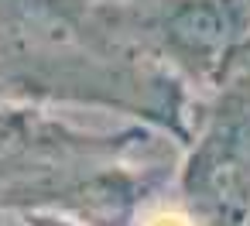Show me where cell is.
I'll list each match as a JSON object with an SVG mask.
<instances>
[{"mask_svg":"<svg viewBox=\"0 0 250 226\" xmlns=\"http://www.w3.org/2000/svg\"><path fill=\"white\" fill-rule=\"evenodd\" d=\"M250 0H0L7 103L100 106L192 144L188 86H216Z\"/></svg>","mask_w":250,"mask_h":226,"instance_id":"6da1fadb","label":"cell"},{"mask_svg":"<svg viewBox=\"0 0 250 226\" xmlns=\"http://www.w3.org/2000/svg\"><path fill=\"white\" fill-rule=\"evenodd\" d=\"M168 137L79 130L35 103H0V212H55L79 226H137L171 182Z\"/></svg>","mask_w":250,"mask_h":226,"instance_id":"7a4b0ae2","label":"cell"},{"mask_svg":"<svg viewBox=\"0 0 250 226\" xmlns=\"http://www.w3.org/2000/svg\"><path fill=\"white\" fill-rule=\"evenodd\" d=\"M216 100L195 117V137L175 175L178 205L195 226H247L250 219V55L236 48Z\"/></svg>","mask_w":250,"mask_h":226,"instance_id":"3957f363","label":"cell"},{"mask_svg":"<svg viewBox=\"0 0 250 226\" xmlns=\"http://www.w3.org/2000/svg\"><path fill=\"white\" fill-rule=\"evenodd\" d=\"M137 226H195V219L182 205H144Z\"/></svg>","mask_w":250,"mask_h":226,"instance_id":"277c9868","label":"cell"},{"mask_svg":"<svg viewBox=\"0 0 250 226\" xmlns=\"http://www.w3.org/2000/svg\"><path fill=\"white\" fill-rule=\"evenodd\" d=\"M0 103H7V96H4V89H0Z\"/></svg>","mask_w":250,"mask_h":226,"instance_id":"5b68a950","label":"cell"},{"mask_svg":"<svg viewBox=\"0 0 250 226\" xmlns=\"http://www.w3.org/2000/svg\"><path fill=\"white\" fill-rule=\"evenodd\" d=\"M247 226H250V219H247Z\"/></svg>","mask_w":250,"mask_h":226,"instance_id":"8992f818","label":"cell"}]
</instances>
